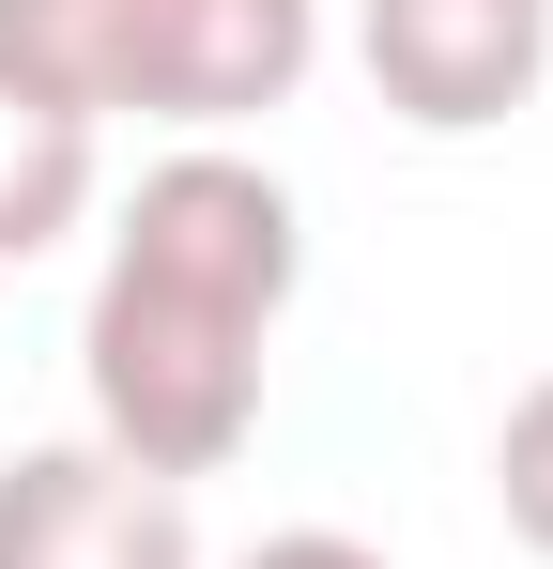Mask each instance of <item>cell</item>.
<instances>
[{
	"label": "cell",
	"instance_id": "cell-3",
	"mask_svg": "<svg viewBox=\"0 0 553 569\" xmlns=\"http://www.w3.org/2000/svg\"><path fill=\"white\" fill-rule=\"evenodd\" d=\"M108 278H154L184 308H231V323H292V292H308V216L276 186L262 154H231V139H170L139 200H123V231H108Z\"/></svg>",
	"mask_w": 553,
	"mask_h": 569
},
{
	"label": "cell",
	"instance_id": "cell-4",
	"mask_svg": "<svg viewBox=\"0 0 553 569\" xmlns=\"http://www.w3.org/2000/svg\"><path fill=\"white\" fill-rule=\"evenodd\" d=\"M354 62L415 139H476L553 78V0H354Z\"/></svg>",
	"mask_w": 553,
	"mask_h": 569
},
{
	"label": "cell",
	"instance_id": "cell-1",
	"mask_svg": "<svg viewBox=\"0 0 553 569\" xmlns=\"http://www.w3.org/2000/svg\"><path fill=\"white\" fill-rule=\"evenodd\" d=\"M323 0H0V93L62 123H184L231 139L308 93Z\"/></svg>",
	"mask_w": 553,
	"mask_h": 569
},
{
	"label": "cell",
	"instance_id": "cell-2",
	"mask_svg": "<svg viewBox=\"0 0 553 569\" xmlns=\"http://www.w3.org/2000/svg\"><path fill=\"white\" fill-rule=\"evenodd\" d=\"M262 323L231 308H184L154 278H108L92 262V308H78V385H92V447L139 477H231L247 431H262Z\"/></svg>",
	"mask_w": 553,
	"mask_h": 569
},
{
	"label": "cell",
	"instance_id": "cell-6",
	"mask_svg": "<svg viewBox=\"0 0 553 569\" xmlns=\"http://www.w3.org/2000/svg\"><path fill=\"white\" fill-rule=\"evenodd\" d=\"M78 216H92V123L0 93V262H47Z\"/></svg>",
	"mask_w": 553,
	"mask_h": 569
},
{
	"label": "cell",
	"instance_id": "cell-8",
	"mask_svg": "<svg viewBox=\"0 0 553 569\" xmlns=\"http://www.w3.org/2000/svg\"><path fill=\"white\" fill-rule=\"evenodd\" d=\"M231 569H384L369 539H339V523H276V539H247Z\"/></svg>",
	"mask_w": 553,
	"mask_h": 569
},
{
	"label": "cell",
	"instance_id": "cell-5",
	"mask_svg": "<svg viewBox=\"0 0 553 569\" xmlns=\"http://www.w3.org/2000/svg\"><path fill=\"white\" fill-rule=\"evenodd\" d=\"M0 569H200V523H184L170 477L62 431V447L0 462Z\"/></svg>",
	"mask_w": 553,
	"mask_h": 569
},
{
	"label": "cell",
	"instance_id": "cell-7",
	"mask_svg": "<svg viewBox=\"0 0 553 569\" xmlns=\"http://www.w3.org/2000/svg\"><path fill=\"white\" fill-rule=\"evenodd\" d=\"M492 508H507V539L553 555V370L507 400V431H492Z\"/></svg>",
	"mask_w": 553,
	"mask_h": 569
}]
</instances>
